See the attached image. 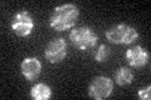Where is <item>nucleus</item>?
Instances as JSON below:
<instances>
[{
  "label": "nucleus",
  "mask_w": 151,
  "mask_h": 100,
  "mask_svg": "<svg viewBox=\"0 0 151 100\" xmlns=\"http://www.w3.org/2000/svg\"><path fill=\"white\" fill-rule=\"evenodd\" d=\"M79 16V9L76 4L68 3L57 6L49 18V26L55 31H64L76 25Z\"/></svg>",
  "instance_id": "f257e3e1"
},
{
  "label": "nucleus",
  "mask_w": 151,
  "mask_h": 100,
  "mask_svg": "<svg viewBox=\"0 0 151 100\" xmlns=\"http://www.w3.org/2000/svg\"><path fill=\"white\" fill-rule=\"evenodd\" d=\"M139 36V31L134 26L125 23L112 25L106 31V39L112 44L119 45H130L137 40Z\"/></svg>",
  "instance_id": "f03ea898"
},
{
  "label": "nucleus",
  "mask_w": 151,
  "mask_h": 100,
  "mask_svg": "<svg viewBox=\"0 0 151 100\" xmlns=\"http://www.w3.org/2000/svg\"><path fill=\"white\" fill-rule=\"evenodd\" d=\"M70 43L79 50H88L91 48L96 46L98 41L97 34L89 26H79L74 28L69 33Z\"/></svg>",
  "instance_id": "7ed1b4c3"
},
{
  "label": "nucleus",
  "mask_w": 151,
  "mask_h": 100,
  "mask_svg": "<svg viewBox=\"0 0 151 100\" xmlns=\"http://www.w3.org/2000/svg\"><path fill=\"white\" fill-rule=\"evenodd\" d=\"M34 29V18L28 10H19L12 19V30L22 38L29 36Z\"/></svg>",
  "instance_id": "20e7f679"
},
{
  "label": "nucleus",
  "mask_w": 151,
  "mask_h": 100,
  "mask_svg": "<svg viewBox=\"0 0 151 100\" xmlns=\"http://www.w3.org/2000/svg\"><path fill=\"white\" fill-rule=\"evenodd\" d=\"M113 91V82L107 77H96L88 87V95L92 99L102 100L108 98Z\"/></svg>",
  "instance_id": "39448f33"
},
{
  "label": "nucleus",
  "mask_w": 151,
  "mask_h": 100,
  "mask_svg": "<svg viewBox=\"0 0 151 100\" xmlns=\"http://www.w3.org/2000/svg\"><path fill=\"white\" fill-rule=\"evenodd\" d=\"M44 56L50 64L60 63L67 56V43L65 40L63 38L52 39L45 46Z\"/></svg>",
  "instance_id": "423d86ee"
},
{
  "label": "nucleus",
  "mask_w": 151,
  "mask_h": 100,
  "mask_svg": "<svg viewBox=\"0 0 151 100\" xmlns=\"http://www.w3.org/2000/svg\"><path fill=\"white\" fill-rule=\"evenodd\" d=\"M125 58L129 65L132 68H144L145 65L149 64L150 53L141 45H135L130 49H127Z\"/></svg>",
  "instance_id": "0eeeda50"
},
{
  "label": "nucleus",
  "mask_w": 151,
  "mask_h": 100,
  "mask_svg": "<svg viewBox=\"0 0 151 100\" xmlns=\"http://www.w3.org/2000/svg\"><path fill=\"white\" fill-rule=\"evenodd\" d=\"M20 70L27 80L34 82L42 73V63L37 58H25L20 64Z\"/></svg>",
  "instance_id": "6e6552de"
},
{
  "label": "nucleus",
  "mask_w": 151,
  "mask_h": 100,
  "mask_svg": "<svg viewBox=\"0 0 151 100\" xmlns=\"http://www.w3.org/2000/svg\"><path fill=\"white\" fill-rule=\"evenodd\" d=\"M113 80L120 87H126L134 82V73L126 66H121L116 70L115 75H113Z\"/></svg>",
  "instance_id": "1a4fd4ad"
},
{
  "label": "nucleus",
  "mask_w": 151,
  "mask_h": 100,
  "mask_svg": "<svg viewBox=\"0 0 151 100\" xmlns=\"http://www.w3.org/2000/svg\"><path fill=\"white\" fill-rule=\"evenodd\" d=\"M30 96L35 100H48L52 96V89L44 83H37L30 89Z\"/></svg>",
  "instance_id": "9d476101"
},
{
  "label": "nucleus",
  "mask_w": 151,
  "mask_h": 100,
  "mask_svg": "<svg viewBox=\"0 0 151 100\" xmlns=\"http://www.w3.org/2000/svg\"><path fill=\"white\" fill-rule=\"evenodd\" d=\"M110 55H111V49L106 44H101L98 46L97 51L94 53V60L97 63H105L110 58Z\"/></svg>",
  "instance_id": "9b49d317"
},
{
  "label": "nucleus",
  "mask_w": 151,
  "mask_h": 100,
  "mask_svg": "<svg viewBox=\"0 0 151 100\" xmlns=\"http://www.w3.org/2000/svg\"><path fill=\"white\" fill-rule=\"evenodd\" d=\"M137 95H139V98L142 99V100H150V98H151V87L147 85V87H145V88H141L137 91Z\"/></svg>",
  "instance_id": "f8f14e48"
}]
</instances>
